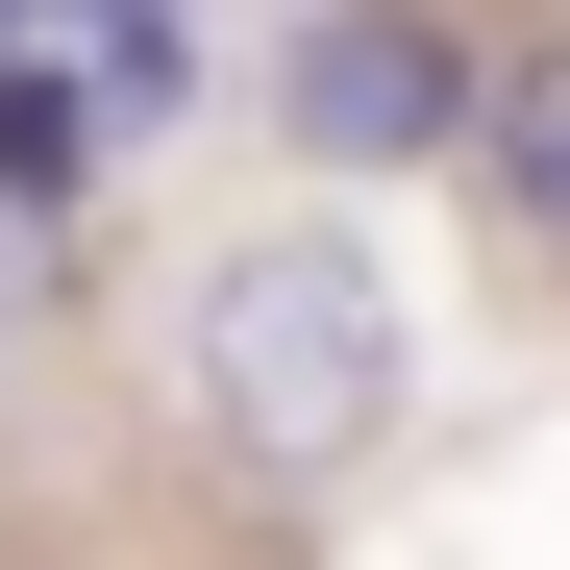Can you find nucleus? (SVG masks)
Returning <instances> with one entry per match:
<instances>
[{"label": "nucleus", "instance_id": "20e7f679", "mask_svg": "<svg viewBox=\"0 0 570 570\" xmlns=\"http://www.w3.org/2000/svg\"><path fill=\"white\" fill-rule=\"evenodd\" d=\"M50 75L100 100V149H149V125H199V0H50Z\"/></svg>", "mask_w": 570, "mask_h": 570}, {"label": "nucleus", "instance_id": "7ed1b4c3", "mask_svg": "<svg viewBox=\"0 0 570 570\" xmlns=\"http://www.w3.org/2000/svg\"><path fill=\"white\" fill-rule=\"evenodd\" d=\"M471 199L570 273V0H546V26H497V75H471Z\"/></svg>", "mask_w": 570, "mask_h": 570}, {"label": "nucleus", "instance_id": "423d86ee", "mask_svg": "<svg viewBox=\"0 0 570 570\" xmlns=\"http://www.w3.org/2000/svg\"><path fill=\"white\" fill-rule=\"evenodd\" d=\"M0 50H26V0H0Z\"/></svg>", "mask_w": 570, "mask_h": 570}, {"label": "nucleus", "instance_id": "39448f33", "mask_svg": "<svg viewBox=\"0 0 570 570\" xmlns=\"http://www.w3.org/2000/svg\"><path fill=\"white\" fill-rule=\"evenodd\" d=\"M75 199H100V100H75L50 26H26L0 50V224H75Z\"/></svg>", "mask_w": 570, "mask_h": 570}, {"label": "nucleus", "instance_id": "f03ea898", "mask_svg": "<svg viewBox=\"0 0 570 570\" xmlns=\"http://www.w3.org/2000/svg\"><path fill=\"white\" fill-rule=\"evenodd\" d=\"M471 75H497L471 0H298L273 26V149L298 174H471Z\"/></svg>", "mask_w": 570, "mask_h": 570}, {"label": "nucleus", "instance_id": "f257e3e1", "mask_svg": "<svg viewBox=\"0 0 570 570\" xmlns=\"http://www.w3.org/2000/svg\"><path fill=\"white\" fill-rule=\"evenodd\" d=\"M174 372H199V422H224V446L347 471V446H397L422 323H397V273H372L347 224H248V248H199V323H174Z\"/></svg>", "mask_w": 570, "mask_h": 570}]
</instances>
